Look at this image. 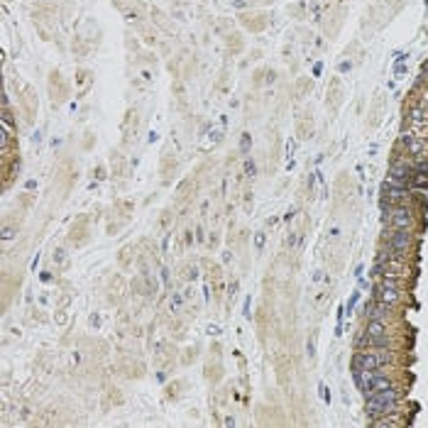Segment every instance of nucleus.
<instances>
[{"label": "nucleus", "instance_id": "obj_3", "mask_svg": "<svg viewBox=\"0 0 428 428\" xmlns=\"http://www.w3.org/2000/svg\"><path fill=\"white\" fill-rule=\"evenodd\" d=\"M391 313H394V308L387 306V303H382V301H374V303H367V306H365V318H367V320L391 318Z\"/></svg>", "mask_w": 428, "mask_h": 428}, {"label": "nucleus", "instance_id": "obj_1", "mask_svg": "<svg viewBox=\"0 0 428 428\" xmlns=\"http://www.w3.org/2000/svg\"><path fill=\"white\" fill-rule=\"evenodd\" d=\"M382 242H384L387 247H391V250L409 252L411 247L416 245V235H413V230H396V228H389V230H384Z\"/></svg>", "mask_w": 428, "mask_h": 428}, {"label": "nucleus", "instance_id": "obj_8", "mask_svg": "<svg viewBox=\"0 0 428 428\" xmlns=\"http://www.w3.org/2000/svg\"><path fill=\"white\" fill-rule=\"evenodd\" d=\"M357 301H360V291H355L353 296L348 298V303H345V313H353L355 306H357Z\"/></svg>", "mask_w": 428, "mask_h": 428}, {"label": "nucleus", "instance_id": "obj_2", "mask_svg": "<svg viewBox=\"0 0 428 428\" xmlns=\"http://www.w3.org/2000/svg\"><path fill=\"white\" fill-rule=\"evenodd\" d=\"M404 294H406V289H396V286H389L384 281L374 284V301H382V303H387L391 308H396L404 301Z\"/></svg>", "mask_w": 428, "mask_h": 428}, {"label": "nucleus", "instance_id": "obj_7", "mask_svg": "<svg viewBox=\"0 0 428 428\" xmlns=\"http://www.w3.org/2000/svg\"><path fill=\"white\" fill-rule=\"evenodd\" d=\"M413 171L426 174V176H428V159H426V157H421V159H416V162H413Z\"/></svg>", "mask_w": 428, "mask_h": 428}, {"label": "nucleus", "instance_id": "obj_5", "mask_svg": "<svg viewBox=\"0 0 428 428\" xmlns=\"http://www.w3.org/2000/svg\"><path fill=\"white\" fill-rule=\"evenodd\" d=\"M389 320L391 318H379V320H367V328L365 333L367 335H389Z\"/></svg>", "mask_w": 428, "mask_h": 428}, {"label": "nucleus", "instance_id": "obj_9", "mask_svg": "<svg viewBox=\"0 0 428 428\" xmlns=\"http://www.w3.org/2000/svg\"><path fill=\"white\" fill-rule=\"evenodd\" d=\"M308 355H316V340L313 338L308 340Z\"/></svg>", "mask_w": 428, "mask_h": 428}, {"label": "nucleus", "instance_id": "obj_6", "mask_svg": "<svg viewBox=\"0 0 428 428\" xmlns=\"http://www.w3.org/2000/svg\"><path fill=\"white\" fill-rule=\"evenodd\" d=\"M406 118H409V123H428V111H423L421 105H411Z\"/></svg>", "mask_w": 428, "mask_h": 428}, {"label": "nucleus", "instance_id": "obj_10", "mask_svg": "<svg viewBox=\"0 0 428 428\" xmlns=\"http://www.w3.org/2000/svg\"><path fill=\"white\" fill-rule=\"evenodd\" d=\"M179 306H181V298H179V296H174V298H171V308H174V311H176V308H179Z\"/></svg>", "mask_w": 428, "mask_h": 428}, {"label": "nucleus", "instance_id": "obj_4", "mask_svg": "<svg viewBox=\"0 0 428 428\" xmlns=\"http://www.w3.org/2000/svg\"><path fill=\"white\" fill-rule=\"evenodd\" d=\"M370 423H372V426H377V428H399V426H404V418H401L399 413H387V416L372 418Z\"/></svg>", "mask_w": 428, "mask_h": 428}, {"label": "nucleus", "instance_id": "obj_11", "mask_svg": "<svg viewBox=\"0 0 428 428\" xmlns=\"http://www.w3.org/2000/svg\"><path fill=\"white\" fill-rule=\"evenodd\" d=\"M262 245H264V233H260V235H257V247H262Z\"/></svg>", "mask_w": 428, "mask_h": 428}]
</instances>
